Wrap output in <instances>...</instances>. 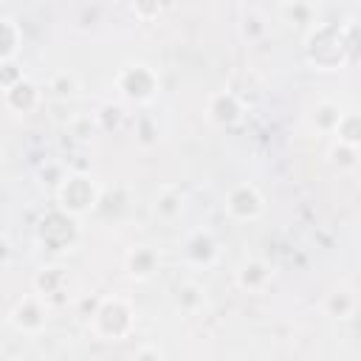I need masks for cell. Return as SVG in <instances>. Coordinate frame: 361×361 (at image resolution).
<instances>
[{
    "mask_svg": "<svg viewBox=\"0 0 361 361\" xmlns=\"http://www.w3.org/2000/svg\"><path fill=\"white\" fill-rule=\"evenodd\" d=\"M59 203H62V209H68L71 214L87 212V209L96 203V186H93L90 178H85V175H71V178H65V183H62V189H59Z\"/></svg>",
    "mask_w": 361,
    "mask_h": 361,
    "instance_id": "cell-1",
    "label": "cell"
},
{
    "mask_svg": "<svg viewBox=\"0 0 361 361\" xmlns=\"http://www.w3.org/2000/svg\"><path fill=\"white\" fill-rule=\"evenodd\" d=\"M226 209H228L237 220H257V217L262 214V195H259L254 186L243 183V186L231 189V195H228V200H226Z\"/></svg>",
    "mask_w": 361,
    "mask_h": 361,
    "instance_id": "cell-2",
    "label": "cell"
},
{
    "mask_svg": "<svg viewBox=\"0 0 361 361\" xmlns=\"http://www.w3.org/2000/svg\"><path fill=\"white\" fill-rule=\"evenodd\" d=\"M217 99L223 102V107L217 110V107H209V116L214 118V121H220V124H231V121H237L240 118V104H237V99L231 96V93H217Z\"/></svg>",
    "mask_w": 361,
    "mask_h": 361,
    "instance_id": "cell-3",
    "label": "cell"
},
{
    "mask_svg": "<svg viewBox=\"0 0 361 361\" xmlns=\"http://www.w3.org/2000/svg\"><path fill=\"white\" fill-rule=\"evenodd\" d=\"M152 271H155V254H152L149 248H135V251L130 254V274L147 279Z\"/></svg>",
    "mask_w": 361,
    "mask_h": 361,
    "instance_id": "cell-4",
    "label": "cell"
},
{
    "mask_svg": "<svg viewBox=\"0 0 361 361\" xmlns=\"http://www.w3.org/2000/svg\"><path fill=\"white\" fill-rule=\"evenodd\" d=\"M141 76H147V85H144V90H135V82L133 85H121V93L124 96H130V99H149L152 93H155V79H152V73L144 68V73ZM138 87H141V82H138Z\"/></svg>",
    "mask_w": 361,
    "mask_h": 361,
    "instance_id": "cell-5",
    "label": "cell"
}]
</instances>
